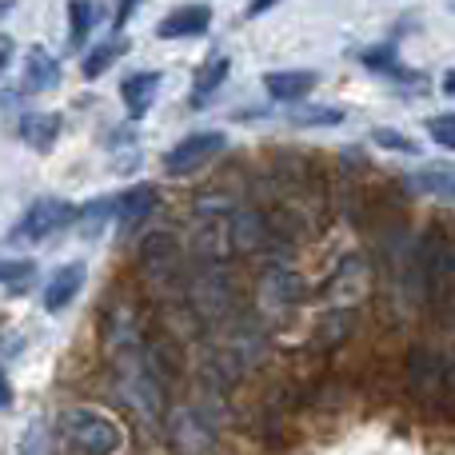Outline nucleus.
Wrapping results in <instances>:
<instances>
[{
	"mask_svg": "<svg viewBox=\"0 0 455 455\" xmlns=\"http://www.w3.org/2000/svg\"><path fill=\"white\" fill-rule=\"evenodd\" d=\"M363 291H368V264H363V256H347L339 264V272L323 283V296L339 299V307H355L363 299Z\"/></svg>",
	"mask_w": 455,
	"mask_h": 455,
	"instance_id": "nucleus-14",
	"label": "nucleus"
},
{
	"mask_svg": "<svg viewBox=\"0 0 455 455\" xmlns=\"http://www.w3.org/2000/svg\"><path fill=\"white\" fill-rule=\"evenodd\" d=\"M443 419H455V355L448 363V400H443Z\"/></svg>",
	"mask_w": 455,
	"mask_h": 455,
	"instance_id": "nucleus-33",
	"label": "nucleus"
},
{
	"mask_svg": "<svg viewBox=\"0 0 455 455\" xmlns=\"http://www.w3.org/2000/svg\"><path fill=\"white\" fill-rule=\"evenodd\" d=\"M411 188L424 192V196H435L443 200V204H455V164H424L411 172Z\"/></svg>",
	"mask_w": 455,
	"mask_h": 455,
	"instance_id": "nucleus-22",
	"label": "nucleus"
},
{
	"mask_svg": "<svg viewBox=\"0 0 455 455\" xmlns=\"http://www.w3.org/2000/svg\"><path fill=\"white\" fill-rule=\"evenodd\" d=\"M76 224V208L68 200H56V196H40L36 204H28V212L20 216V224L8 232V248H20V243H40L48 240L52 232L60 228Z\"/></svg>",
	"mask_w": 455,
	"mask_h": 455,
	"instance_id": "nucleus-9",
	"label": "nucleus"
},
{
	"mask_svg": "<svg viewBox=\"0 0 455 455\" xmlns=\"http://www.w3.org/2000/svg\"><path fill=\"white\" fill-rule=\"evenodd\" d=\"M228 224H232V243L240 256H259V251L275 248L267 212H259V208H235V212L228 216Z\"/></svg>",
	"mask_w": 455,
	"mask_h": 455,
	"instance_id": "nucleus-11",
	"label": "nucleus"
},
{
	"mask_svg": "<svg viewBox=\"0 0 455 455\" xmlns=\"http://www.w3.org/2000/svg\"><path fill=\"white\" fill-rule=\"evenodd\" d=\"M84 280H88V267H84V259H72V264L56 267V275H52V280H48V288H44V312L60 315L64 307H68L72 299L80 296V288H84Z\"/></svg>",
	"mask_w": 455,
	"mask_h": 455,
	"instance_id": "nucleus-15",
	"label": "nucleus"
},
{
	"mask_svg": "<svg viewBox=\"0 0 455 455\" xmlns=\"http://www.w3.org/2000/svg\"><path fill=\"white\" fill-rule=\"evenodd\" d=\"M140 280L152 291V299L164 307L184 304L188 299V272H184V248L176 240L172 228H160V232L144 235L140 243Z\"/></svg>",
	"mask_w": 455,
	"mask_h": 455,
	"instance_id": "nucleus-1",
	"label": "nucleus"
},
{
	"mask_svg": "<svg viewBox=\"0 0 455 455\" xmlns=\"http://www.w3.org/2000/svg\"><path fill=\"white\" fill-rule=\"evenodd\" d=\"M443 92L455 96V72H443Z\"/></svg>",
	"mask_w": 455,
	"mask_h": 455,
	"instance_id": "nucleus-38",
	"label": "nucleus"
},
{
	"mask_svg": "<svg viewBox=\"0 0 455 455\" xmlns=\"http://www.w3.org/2000/svg\"><path fill=\"white\" fill-rule=\"evenodd\" d=\"M220 347L224 355H232V363L248 376V371H256L259 363L267 360V352H272V339H267V328L259 315H240L235 323H228L220 331Z\"/></svg>",
	"mask_w": 455,
	"mask_h": 455,
	"instance_id": "nucleus-8",
	"label": "nucleus"
},
{
	"mask_svg": "<svg viewBox=\"0 0 455 455\" xmlns=\"http://www.w3.org/2000/svg\"><path fill=\"white\" fill-rule=\"evenodd\" d=\"M188 304L204 328H228L240 320V288L228 264H196L188 275Z\"/></svg>",
	"mask_w": 455,
	"mask_h": 455,
	"instance_id": "nucleus-2",
	"label": "nucleus"
},
{
	"mask_svg": "<svg viewBox=\"0 0 455 455\" xmlns=\"http://www.w3.org/2000/svg\"><path fill=\"white\" fill-rule=\"evenodd\" d=\"M228 72H232V60H228L224 52H212L204 64H200L196 76H192V108H204V104L220 92Z\"/></svg>",
	"mask_w": 455,
	"mask_h": 455,
	"instance_id": "nucleus-20",
	"label": "nucleus"
},
{
	"mask_svg": "<svg viewBox=\"0 0 455 455\" xmlns=\"http://www.w3.org/2000/svg\"><path fill=\"white\" fill-rule=\"evenodd\" d=\"M228 148V136L224 132H192L184 136L180 144L164 152V172L168 176H192L196 168H204L208 160H216Z\"/></svg>",
	"mask_w": 455,
	"mask_h": 455,
	"instance_id": "nucleus-10",
	"label": "nucleus"
},
{
	"mask_svg": "<svg viewBox=\"0 0 455 455\" xmlns=\"http://www.w3.org/2000/svg\"><path fill=\"white\" fill-rule=\"evenodd\" d=\"M352 328H355V312H352V307H331V312H323L320 323H315L312 344L315 347H339L347 336H352Z\"/></svg>",
	"mask_w": 455,
	"mask_h": 455,
	"instance_id": "nucleus-23",
	"label": "nucleus"
},
{
	"mask_svg": "<svg viewBox=\"0 0 455 455\" xmlns=\"http://www.w3.org/2000/svg\"><path fill=\"white\" fill-rule=\"evenodd\" d=\"M20 455H44V427L32 424L20 440Z\"/></svg>",
	"mask_w": 455,
	"mask_h": 455,
	"instance_id": "nucleus-32",
	"label": "nucleus"
},
{
	"mask_svg": "<svg viewBox=\"0 0 455 455\" xmlns=\"http://www.w3.org/2000/svg\"><path fill=\"white\" fill-rule=\"evenodd\" d=\"M360 64L363 68H371V72H384V76H400V52H395V44L392 40H384V44H371V48H363L360 52Z\"/></svg>",
	"mask_w": 455,
	"mask_h": 455,
	"instance_id": "nucleus-28",
	"label": "nucleus"
},
{
	"mask_svg": "<svg viewBox=\"0 0 455 455\" xmlns=\"http://www.w3.org/2000/svg\"><path fill=\"white\" fill-rule=\"evenodd\" d=\"M136 8H140V0H120V4H116V28H124V24L132 20Z\"/></svg>",
	"mask_w": 455,
	"mask_h": 455,
	"instance_id": "nucleus-34",
	"label": "nucleus"
},
{
	"mask_svg": "<svg viewBox=\"0 0 455 455\" xmlns=\"http://www.w3.org/2000/svg\"><path fill=\"white\" fill-rule=\"evenodd\" d=\"M60 84V60H56L48 48L32 44L28 56H24V80L20 92H48V88Z\"/></svg>",
	"mask_w": 455,
	"mask_h": 455,
	"instance_id": "nucleus-19",
	"label": "nucleus"
},
{
	"mask_svg": "<svg viewBox=\"0 0 455 455\" xmlns=\"http://www.w3.org/2000/svg\"><path fill=\"white\" fill-rule=\"evenodd\" d=\"M156 204H160V196H156V188H152V184H132L128 192H120V204H116V232H120V240H124V235H132L136 228L148 220V216L156 212Z\"/></svg>",
	"mask_w": 455,
	"mask_h": 455,
	"instance_id": "nucleus-13",
	"label": "nucleus"
},
{
	"mask_svg": "<svg viewBox=\"0 0 455 455\" xmlns=\"http://www.w3.org/2000/svg\"><path fill=\"white\" fill-rule=\"evenodd\" d=\"M275 4H280V0H251V4H248V16H264L267 8H275Z\"/></svg>",
	"mask_w": 455,
	"mask_h": 455,
	"instance_id": "nucleus-36",
	"label": "nucleus"
},
{
	"mask_svg": "<svg viewBox=\"0 0 455 455\" xmlns=\"http://www.w3.org/2000/svg\"><path fill=\"white\" fill-rule=\"evenodd\" d=\"M164 440L172 448V455H220V432H216L212 416L200 403L168 411Z\"/></svg>",
	"mask_w": 455,
	"mask_h": 455,
	"instance_id": "nucleus-7",
	"label": "nucleus"
},
{
	"mask_svg": "<svg viewBox=\"0 0 455 455\" xmlns=\"http://www.w3.org/2000/svg\"><path fill=\"white\" fill-rule=\"evenodd\" d=\"M448 363L451 355H440L435 347H411L408 363H403V384L408 395L427 411V416H443V400H448Z\"/></svg>",
	"mask_w": 455,
	"mask_h": 455,
	"instance_id": "nucleus-3",
	"label": "nucleus"
},
{
	"mask_svg": "<svg viewBox=\"0 0 455 455\" xmlns=\"http://www.w3.org/2000/svg\"><path fill=\"white\" fill-rule=\"evenodd\" d=\"M443 267H448V275H455V243L448 248V256H443Z\"/></svg>",
	"mask_w": 455,
	"mask_h": 455,
	"instance_id": "nucleus-37",
	"label": "nucleus"
},
{
	"mask_svg": "<svg viewBox=\"0 0 455 455\" xmlns=\"http://www.w3.org/2000/svg\"><path fill=\"white\" fill-rule=\"evenodd\" d=\"M291 124L296 128H336V124H344V108H328V104H315V108H296L291 112Z\"/></svg>",
	"mask_w": 455,
	"mask_h": 455,
	"instance_id": "nucleus-29",
	"label": "nucleus"
},
{
	"mask_svg": "<svg viewBox=\"0 0 455 455\" xmlns=\"http://www.w3.org/2000/svg\"><path fill=\"white\" fill-rule=\"evenodd\" d=\"M0 52H4V56H0V64H4V68H8V64L16 60V40L8 36V32H4V40H0Z\"/></svg>",
	"mask_w": 455,
	"mask_h": 455,
	"instance_id": "nucleus-35",
	"label": "nucleus"
},
{
	"mask_svg": "<svg viewBox=\"0 0 455 455\" xmlns=\"http://www.w3.org/2000/svg\"><path fill=\"white\" fill-rule=\"evenodd\" d=\"M160 84H164V76H160V72H132V76H124V84H120V100H124L128 116L144 120V112L156 104Z\"/></svg>",
	"mask_w": 455,
	"mask_h": 455,
	"instance_id": "nucleus-18",
	"label": "nucleus"
},
{
	"mask_svg": "<svg viewBox=\"0 0 455 455\" xmlns=\"http://www.w3.org/2000/svg\"><path fill=\"white\" fill-rule=\"evenodd\" d=\"M307 299V283L296 267L288 264H267L264 275L256 280V315L264 323L288 320L299 304Z\"/></svg>",
	"mask_w": 455,
	"mask_h": 455,
	"instance_id": "nucleus-6",
	"label": "nucleus"
},
{
	"mask_svg": "<svg viewBox=\"0 0 455 455\" xmlns=\"http://www.w3.org/2000/svg\"><path fill=\"white\" fill-rule=\"evenodd\" d=\"M96 16H100V8H96L92 0H68V44L76 48V52L88 44V36H92Z\"/></svg>",
	"mask_w": 455,
	"mask_h": 455,
	"instance_id": "nucleus-27",
	"label": "nucleus"
},
{
	"mask_svg": "<svg viewBox=\"0 0 455 455\" xmlns=\"http://www.w3.org/2000/svg\"><path fill=\"white\" fill-rule=\"evenodd\" d=\"M124 52H128V40H104V44H92L84 52V60H80V72H84L88 80H96V76H104Z\"/></svg>",
	"mask_w": 455,
	"mask_h": 455,
	"instance_id": "nucleus-26",
	"label": "nucleus"
},
{
	"mask_svg": "<svg viewBox=\"0 0 455 455\" xmlns=\"http://www.w3.org/2000/svg\"><path fill=\"white\" fill-rule=\"evenodd\" d=\"M100 347H104V360L116 368V363L128 360H140L148 352V331L140 323V312H136L132 299H120V304L104 307V320H100Z\"/></svg>",
	"mask_w": 455,
	"mask_h": 455,
	"instance_id": "nucleus-5",
	"label": "nucleus"
},
{
	"mask_svg": "<svg viewBox=\"0 0 455 455\" xmlns=\"http://www.w3.org/2000/svg\"><path fill=\"white\" fill-rule=\"evenodd\" d=\"M116 204H120V196H96L92 204H84V208L76 212V232L84 235V240L100 235L104 224L116 220Z\"/></svg>",
	"mask_w": 455,
	"mask_h": 455,
	"instance_id": "nucleus-25",
	"label": "nucleus"
},
{
	"mask_svg": "<svg viewBox=\"0 0 455 455\" xmlns=\"http://www.w3.org/2000/svg\"><path fill=\"white\" fill-rule=\"evenodd\" d=\"M60 435L80 455H116L120 443H124L120 424L96 408H68L60 416Z\"/></svg>",
	"mask_w": 455,
	"mask_h": 455,
	"instance_id": "nucleus-4",
	"label": "nucleus"
},
{
	"mask_svg": "<svg viewBox=\"0 0 455 455\" xmlns=\"http://www.w3.org/2000/svg\"><path fill=\"white\" fill-rule=\"evenodd\" d=\"M36 275H40L36 259L8 256L4 259V272H0V280H4V296L12 299V296H24V291H32V288H36Z\"/></svg>",
	"mask_w": 455,
	"mask_h": 455,
	"instance_id": "nucleus-24",
	"label": "nucleus"
},
{
	"mask_svg": "<svg viewBox=\"0 0 455 455\" xmlns=\"http://www.w3.org/2000/svg\"><path fill=\"white\" fill-rule=\"evenodd\" d=\"M212 28V8L208 4H180L156 24L160 40H184V36H204Z\"/></svg>",
	"mask_w": 455,
	"mask_h": 455,
	"instance_id": "nucleus-16",
	"label": "nucleus"
},
{
	"mask_svg": "<svg viewBox=\"0 0 455 455\" xmlns=\"http://www.w3.org/2000/svg\"><path fill=\"white\" fill-rule=\"evenodd\" d=\"M188 251L196 256V264H228L235 251L232 224L228 220H200V228L188 240Z\"/></svg>",
	"mask_w": 455,
	"mask_h": 455,
	"instance_id": "nucleus-12",
	"label": "nucleus"
},
{
	"mask_svg": "<svg viewBox=\"0 0 455 455\" xmlns=\"http://www.w3.org/2000/svg\"><path fill=\"white\" fill-rule=\"evenodd\" d=\"M20 140L36 152H52V144L60 140V116L56 112H24L20 124H16Z\"/></svg>",
	"mask_w": 455,
	"mask_h": 455,
	"instance_id": "nucleus-21",
	"label": "nucleus"
},
{
	"mask_svg": "<svg viewBox=\"0 0 455 455\" xmlns=\"http://www.w3.org/2000/svg\"><path fill=\"white\" fill-rule=\"evenodd\" d=\"M315 84H320V76H315V72H307V68H275V72H264L267 96H272V100H280V104L304 100V96L312 92Z\"/></svg>",
	"mask_w": 455,
	"mask_h": 455,
	"instance_id": "nucleus-17",
	"label": "nucleus"
},
{
	"mask_svg": "<svg viewBox=\"0 0 455 455\" xmlns=\"http://www.w3.org/2000/svg\"><path fill=\"white\" fill-rule=\"evenodd\" d=\"M427 136H432L440 148L455 152V112H440V116L427 120Z\"/></svg>",
	"mask_w": 455,
	"mask_h": 455,
	"instance_id": "nucleus-31",
	"label": "nucleus"
},
{
	"mask_svg": "<svg viewBox=\"0 0 455 455\" xmlns=\"http://www.w3.org/2000/svg\"><path fill=\"white\" fill-rule=\"evenodd\" d=\"M371 140H376V148L400 152V156H416V152H419V144L411 140V136L395 132V128H376V132H371Z\"/></svg>",
	"mask_w": 455,
	"mask_h": 455,
	"instance_id": "nucleus-30",
	"label": "nucleus"
}]
</instances>
